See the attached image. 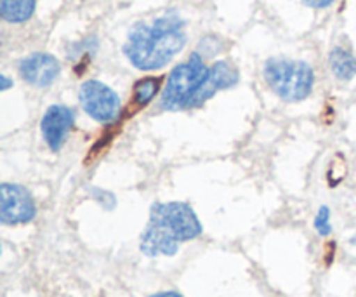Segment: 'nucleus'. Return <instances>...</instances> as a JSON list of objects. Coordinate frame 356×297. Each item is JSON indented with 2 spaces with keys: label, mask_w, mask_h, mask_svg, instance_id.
Returning <instances> with one entry per match:
<instances>
[{
  "label": "nucleus",
  "mask_w": 356,
  "mask_h": 297,
  "mask_svg": "<svg viewBox=\"0 0 356 297\" xmlns=\"http://www.w3.org/2000/svg\"><path fill=\"white\" fill-rule=\"evenodd\" d=\"M13 86H14L13 80H10L9 77L6 75V73H2V75H0V89H2V90H9Z\"/></svg>",
  "instance_id": "19"
},
{
  "label": "nucleus",
  "mask_w": 356,
  "mask_h": 297,
  "mask_svg": "<svg viewBox=\"0 0 356 297\" xmlns=\"http://www.w3.org/2000/svg\"><path fill=\"white\" fill-rule=\"evenodd\" d=\"M73 125H75V111L66 104H52L45 110L40 120V132L51 152L56 153L65 146Z\"/></svg>",
  "instance_id": "7"
},
{
  "label": "nucleus",
  "mask_w": 356,
  "mask_h": 297,
  "mask_svg": "<svg viewBox=\"0 0 356 297\" xmlns=\"http://www.w3.org/2000/svg\"><path fill=\"white\" fill-rule=\"evenodd\" d=\"M183 17L176 13H165L152 23H136L125 40L124 56L141 72H155L169 65L184 49L188 35Z\"/></svg>",
  "instance_id": "1"
},
{
  "label": "nucleus",
  "mask_w": 356,
  "mask_h": 297,
  "mask_svg": "<svg viewBox=\"0 0 356 297\" xmlns=\"http://www.w3.org/2000/svg\"><path fill=\"white\" fill-rule=\"evenodd\" d=\"M92 193H94V198H96V200L103 205V209H106V211L115 209V204H117V202H115L113 193H110V191H104V190H92Z\"/></svg>",
  "instance_id": "17"
},
{
  "label": "nucleus",
  "mask_w": 356,
  "mask_h": 297,
  "mask_svg": "<svg viewBox=\"0 0 356 297\" xmlns=\"http://www.w3.org/2000/svg\"><path fill=\"white\" fill-rule=\"evenodd\" d=\"M97 47H99V42H97V38L89 37V38H86V40L79 42V44H73L72 47L68 49V58L72 59V61H76L79 65H82L83 68H86L83 61H90V58L96 54Z\"/></svg>",
  "instance_id": "14"
},
{
  "label": "nucleus",
  "mask_w": 356,
  "mask_h": 297,
  "mask_svg": "<svg viewBox=\"0 0 356 297\" xmlns=\"http://www.w3.org/2000/svg\"><path fill=\"white\" fill-rule=\"evenodd\" d=\"M219 51H221V42H219V38L214 37V35H207V37L202 38L200 47H198L197 52H200V54L207 59L218 54Z\"/></svg>",
  "instance_id": "16"
},
{
  "label": "nucleus",
  "mask_w": 356,
  "mask_h": 297,
  "mask_svg": "<svg viewBox=\"0 0 356 297\" xmlns=\"http://www.w3.org/2000/svg\"><path fill=\"white\" fill-rule=\"evenodd\" d=\"M238 80H240L238 68H236L232 61L222 59V61L214 63L212 66H209L207 77H205L200 89H198L197 93H195V96L191 97L188 110L202 106V104L207 103L211 97H214L219 90L232 89V87H235L236 83H238Z\"/></svg>",
  "instance_id": "8"
},
{
  "label": "nucleus",
  "mask_w": 356,
  "mask_h": 297,
  "mask_svg": "<svg viewBox=\"0 0 356 297\" xmlns=\"http://www.w3.org/2000/svg\"><path fill=\"white\" fill-rule=\"evenodd\" d=\"M329 66L332 75L341 82H350L356 77V58L351 49L336 45L329 54Z\"/></svg>",
  "instance_id": "12"
},
{
  "label": "nucleus",
  "mask_w": 356,
  "mask_h": 297,
  "mask_svg": "<svg viewBox=\"0 0 356 297\" xmlns=\"http://www.w3.org/2000/svg\"><path fill=\"white\" fill-rule=\"evenodd\" d=\"M149 223L160 226L179 243L190 242L202 235L200 219L184 202H159L152 205Z\"/></svg>",
  "instance_id": "4"
},
{
  "label": "nucleus",
  "mask_w": 356,
  "mask_h": 297,
  "mask_svg": "<svg viewBox=\"0 0 356 297\" xmlns=\"http://www.w3.org/2000/svg\"><path fill=\"white\" fill-rule=\"evenodd\" d=\"M337 0H302L306 7H312V9H327V7L334 6Z\"/></svg>",
  "instance_id": "18"
},
{
  "label": "nucleus",
  "mask_w": 356,
  "mask_h": 297,
  "mask_svg": "<svg viewBox=\"0 0 356 297\" xmlns=\"http://www.w3.org/2000/svg\"><path fill=\"white\" fill-rule=\"evenodd\" d=\"M19 75L28 86L45 89L51 87L58 80L61 73V65L58 59L47 52H33L30 56H24L19 61Z\"/></svg>",
  "instance_id": "9"
},
{
  "label": "nucleus",
  "mask_w": 356,
  "mask_h": 297,
  "mask_svg": "<svg viewBox=\"0 0 356 297\" xmlns=\"http://www.w3.org/2000/svg\"><path fill=\"white\" fill-rule=\"evenodd\" d=\"M209 73L205 58L200 52H193L184 63L177 65L167 77V83L160 94V108L165 111L188 110L191 97L204 83Z\"/></svg>",
  "instance_id": "3"
},
{
  "label": "nucleus",
  "mask_w": 356,
  "mask_h": 297,
  "mask_svg": "<svg viewBox=\"0 0 356 297\" xmlns=\"http://www.w3.org/2000/svg\"><path fill=\"white\" fill-rule=\"evenodd\" d=\"M263 77L268 87L287 103L305 101L315 87L312 65L299 59L270 58L264 63Z\"/></svg>",
  "instance_id": "2"
},
{
  "label": "nucleus",
  "mask_w": 356,
  "mask_h": 297,
  "mask_svg": "<svg viewBox=\"0 0 356 297\" xmlns=\"http://www.w3.org/2000/svg\"><path fill=\"white\" fill-rule=\"evenodd\" d=\"M37 9V0H0V16L6 23H26Z\"/></svg>",
  "instance_id": "13"
},
{
  "label": "nucleus",
  "mask_w": 356,
  "mask_h": 297,
  "mask_svg": "<svg viewBox=\"0 0 356 297\" xmlns=\"http://www.w3.org/2000/svg\"><path fill=\"white\" fill-rule=\"evenodd\" d=\"M315 230L320 236H329L332 233V225H330V209L327 205L318 209L315 218Z\"/></svg>",
  "instance_id": "15"
},
{
  "label": "nucleus",
  "mask_w": 356,
  "mask_h": 297,
  "mask_svg": "<svg viewBox=\"0 0 356 297\" xmlns=\"http://www.w3.org/2000/svg\"><path fill=\"white\" fill-rule=\"evenodd\" d=\"M37 216V205L30 191L21 184L0 186V223L6 226L28 225Z\"/></svg>",
  "instance_id": "6"
},
{
  "label": "nucleus",
  "mask_w": 356,
  "mask_h": 297,
  "mask_svg": "<svg viewBox=\"0 0 356 297\" xmlns=\"http://www.w3.org/2000/svg\"><path fill=\"white\" fill-rule=\"evenodd\" d=\"M79 101L82 110L99 124H113L122 115L120 96L99 80L83 82L79 90Z\"/></svg>",
  "instance_id": "5"
},
{
  "label": "nucleus",
  "mask_w": 356,
  "mask_h": 297,
  "mask_svg": "<svg viewBox=\"0 0 356 297\" xmlns=\"http://www.w3.org/2000/svg\"><path fill=\"white\" fill-rule=\"evenodd\" d=\"M149 297H184V296L176 291H162V292H156V294H152Z\"/></svg>",
  "instance_id": "20"
},
{
  "label": "nucleus",
  "mask_w": 356,
  "mask_h": 297,
  "mask_svg": "<svg viewBox=\"0 0 356 297\" xmlns=\"http://www.w3.org/2000/svg\"><path fill=\"white\" fill-rule=\"evenodd\" d=\"M141 252L148 257H159V256H176L179 250V242L163 232L160 226L153 225L148 221V226L141 235Z\"/></svg>",
  "instance_id": "10"
},
{
  "label": "nucleus",
  "mask_w": 356,
  "mask_h": 297,
  "mask_svg": "<svg viewBox=\"0 0 356 297\" xmlns=\"http://www.w3.org/2000/svg\"><path fill=\"white\" fill-rule=\"evenodd\" d=\"M162 77H143L132 87L131 99H129V104L124 110V117L131 118L134 115H138L139 111L145 110L148 104H152V101L155 99L159 94H162Z\"/></svg>",
  "instance_id": "11"
}]
</instances>
